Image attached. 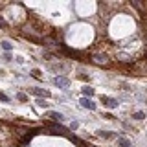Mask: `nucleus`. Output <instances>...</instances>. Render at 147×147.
I'll return each instance as SVG.
<instances>
[{
  "label": "nucleus",
  "mask_w": 147,
  "mask_h": 147,
  "mask_svg": "<svg viewBox=\"0 0 147 147\" xmlns=\"http://www.w3.org/2000/svg\"><path fill=\"white\" fill-rule=\"evenodd\" d=\"M81 105H83L85 109H90V110H96V103L92 101V99H88V98H83V99H81Z\"/></svg>",
  "instance_id": "nucleus-4"
},
{
  "label": "nucleus",
  "mask_w": 147,
  "mask_h": 147,
  "mask_svg": "<svg viewBox=\"0 0 147 147\" xmlns=\"http://www.w3.org/2000/svg\"><path fill=\"white\" fill-rule=\"evenodd\" d=\"M133 118H134V119H144V118H145V114H144V112H134Z\"/></svg>",
  "instance_id": "nucleus-12"
},
{
  "label": "nucleus",
  "mask_w": 147,
  "mask_h": 147,
  "mask_svg": "<svg viewBox=\"0 0 147 147\" xmlns=\"http://www.w3.org/2000/svg\"><path fill=\"white\" fill-rule=\"evenodd\" d=\"M101 103H103V105H107L109 109H116V107H118V99L107 98V96H101Z\"/></svg>",
  "instance_id": "nucleus-3"
},
{
  "label": "nucleus",
  "mask_w": 147,
  "mask_h": 147,
  "mask_svg": "<svg viewBox=\"0 0 147 147\" xmlns=\"http://www.w3.org/2000/svg\"><path fill=\"white\" fill-rule=\"evenodd\" d=\"M77 127H79V123H77V121H74L72 125H70V129H77Z\"/></svg>",
  "instance_id": "nucleus-16"
},
{
  "label": "nucleus",
  "mask_w": 147,
  "mask_h": 147,
  "mask_svg": "<svg viewBox=\"0 0 147 147\" xmlns=\"http://www.w3.org/2000/svg\"><path fill=\"white\" fill-rule=\"evenodd\" d=\"M46 116H48L50 119H53V121H64V116L61 114V112H48Z\"/></svg>",
  "instance_id": "nucleus-5"
},
{
  "label": "nucleus",
  "mask_w": 147,
  "mask_h": 147,
  "mask_svg": "<svg viewBox=\"0 0 147 147\" xmlns=\"http://www.w3.org/2000/svg\"><path fill=\"white\" fill-rule=\"evenodd\" d=\"M118 145H121V147H131V142L127 140V138H118Z\"/></svg>",
  "instance_id": "nucleus-8"
},
{
  "label": "nucleus",
  "mask_w": 147,
  "mask_h": 147,
  "mask_svg": "<svg viewBox=\"0 0 147 147\" xmlns=\"http://www.w3.org/2000/svg\"><path fill=\"white\" fill-rule=\"evenodd\" d=\"M17 99H18V101H28V96L20 92V94H17Z\"/></svg>",
  "instance_id": "nucleus-13"
},
{
  "label": "nucleus",
  "mask_w": 147,
  "mask_h": 147,
  "mask_svg": "<svg viewBox=\"0 0 147 147\" xmlns=\"http://www.w3.org/2000/svg\"><path fill=\"white\" fill-rule=\"evenodd\" d=\"M6 26H7V24H6V20H4V18L0 17V28H6Z\"/></svg>",
  "instance_id": "nucleus-15"
},
{
  "label": "nucleus",
  "mask_w": 147,
  "mask_h": 147,
  "mask_svg": "<svg viewBox=\"0 0 147 147\" xmlns=\"http://www.w3.org/2000/svg\"><path fill=\"white\" fill-rule=\"evenodd\" d=\"M32 92L35 96H44V98H50V92L48 90H42V88H32Z\"/></svg>",
  "instance_id": "nucleus-7"
},
{
  "label": "nucleus",
  "mask_w": 147,
  "mask_h": 147,
  "mask_svg": "<svg viewBox=\"0 0 147 147\" xmlns=\"http://www.w3.org/2000/svg\"><path fill=\"white\" fill-rule=\"evenodd\" d=\"M53 83H55L59 88H68L70 87V79H68V77H63V75H57L55 79H53Z\"/></svg>",
  "instance_id": "nucleus-1"
},
{
  "label": "nucleus",
  "mask_w": 147,
  "mask_h": 147,
  "mask_svg": "<svg viewBox=\"0 0 147 147\" xmlns=\"http://www.w3.org/2000/svg\"><path fill=\"white\" fill-rule=\"evenodd\" d=\"M92 61H94L96 64H105V66L109 64V57H107L105 53H96V55L92 57Z\"/></svg>",
  "instance_id": "nucleus-2"
},
{
  "label": "nucleus",
  "mask_w": 147,
  "mask_h": 147,
  "mask_svg": "<svg viewBox=\"0 0 147 147\" xmlns=\"http://www.w3.org/2000/svg\"><path fill=\"white\" fill-rule=\"evenodd\" d=\"M83 94L90 98V96H94V88H90V87H83Z\"/></svg>",
  "instance_id": "nucleus-9"
},
{
  "label": "nucleus",
  "mask_w": 147,
  "mask_h": 147,
  "mask_svg": "<svg viewBox=\"0 0 147 147\" xmlns=\"http://www.w3.org/2000/svg\"><path fill=\"white\" fill-rule=\"evenodd\" d=\"M2 48H4V50H6V52H9V50H11V48H13V44H11V42H9V41H2Z\"/></svg>",
  "instance_id": "nucleus-10"
},
{
  "label": "nucleus",
  "mask_w": 147,
  "mask_h": 147,
  "mask_svg": "<svg viewBox=\"0 0 147 147\" xmlns=\"http://www.w3.org/2000/svg\"><path fill=\"white\" fill-rule=\"evenodd\" d=\"M52 131H53L55 134H66V133H68L66 127H61V125H52Z\"/></svg>",
  "instance_id": "nucleus-6"
},
{
  "label": "nucleus",
  "mask_w": 147,
  "mask_h": 147,
  "mask_svg": "<svg viewBox=\"0 0 147 147\" xmlns=\"http://www.w3.org/2000/svg\"><path fill=\"white\" fill-rule=\"evenodd\" d=\"M32 74H33V75H35V77H41V72H39V70H33Z\"/></svg>",
  "instance_id": "nucleus-17"
},
{
  "label": "nucleus",
  "mask_w": 147,
  "mask_h": 147,
  "mask_svg": "<svg viewBox=\"0 0 147 147\" xmlns=\"http://www.w3.org/2000/svg\"><path fill=\"white\" fill-rule=\"evenodd\" d=\"M99 136H101V138H112V136H114V134H112V133H109V131H99Z\"/></svg>",
  "instance_id": "nucleus-11"
},
{
  "label": "nucleus",
  "mask_w": 147,
  "mask_h": 147,
  "mask_svg": "<svg viewBox=\"0 0 147 147\" xmlns=\"http://www.w3.org/2000/svg\"><path fill=\"white\" fill-rule=\"evenodd\" d=\"M0 101H4V103H7L9 101V98H7L6 94H2V92H0Z\"/></svg>",
  "instance_id": "nucleus-14"
}]
</instances>
